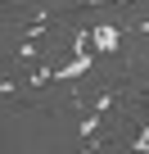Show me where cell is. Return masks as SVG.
<instances>
[{
	"label": "cell",
	"instance_id": "1",
	"mask_svg": "<svg viewBox=\"0 0 149 154\" xmlns=\"http://www.w3.org/2000/svg\"><path fill=\"white\" fill-rule=\"evenodd\" d=\"M118 41H122V36H118V27H109V23H100V27L91 32V45H95V50H104V54H109V50H118Z\"/></svg>",
	"mask_w": 149,
	"mask_h": 154
},
{
	"label": "cell",
	"instance_id": "2",
	"mask_svg": "<svg viewBox=\"0 0 149 154\" xmlns=\"http://www.w3.org/2000/svg\"><path fill=\"white\" fill-rule=\"evenodd\" d=\"M86 68H91V59H86V54H77L72 63H63V68H54V82H68V77H77V72H86Z\"/></svg>",
	"mask_w": 149,
	"mask_h": 154
},
{
	"label": "cell",
	"instance_id": "3",
	"mask_svg": "<svg viewBox=\"0 0 149 154\" xmlns=\"http://www.w3.org/2000/svg\"><path fill=\"white\" fill-rule=\"evenodd\" d=\"M91 5H113V0H91Z\"/></svg>",
	"mask_w": 149,
	"mask_h": 154
}]
</instances>
